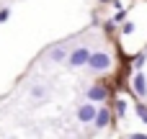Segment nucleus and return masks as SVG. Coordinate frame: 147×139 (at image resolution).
I'll list each match as a JSON object with an SVG mask.
<instances>
[{
  "label": "nucleus",
  "instance_id": "nucleus-15",
  "mask_svg": "<svg viewBox=\"0 0 147 139\" xmlns=\"http://www.w3.org/2000/svg\"><path fill=\"white\" fill-rule=\"evenodd\" d=\"M101 3H114V0H101Z\"/></svg>",
  "mask_w": 147,
  "mask_h": 139
},
{
  "label": "nucleus",
  "instance_id": "nucleus-9",
  "mask_svg": "<svg viewBox=\"0 0 147 139\" xmlns=\"http://www.w3.org/2000/svg\"><path fill=\"white\" fill-rule=\"evenodd\" d=\"M145 59H147V54H145V52H140V54H134V57H132V67H134V70H140V67L145 64Z\"/></svg>",
  "mask_w": 147,
  "mask_h": 139
},
{
  "label": "nucleus",
  "instance_id": "nucleus-5",
  "mask_svg": "<svg viewBox=\"0 0 147 139\" xmlns=\"http://www.w3.org/2000/svg\"><path fill=\"white\" fill-rule=\"evenodd\" d=\"M109 98V90L103 88V85H93L90 90H88V103H103Z\"/></svg>",
  "mask_w": 147,
  "mask_h": 139
},
{
  "label": "nucleus",
  "instance_id": "nucleus-14",
  "mask_svg": "<svg viewBox=\"0 0 147 139\" xmlns=\"http://www.w3.org/2000/svg\"><path fill=\"white\" fill-rule=\"evenodd\" d=\"M129 139H147V134H132Z\"/></svg>",
  "mask_w": 147,
  "mask_h": 139
},
{
  "label": "nucleus",
  "instance_id": "nucleus-11",
  "mask_svg": "<svg viewBox=\"0 0 147 139\" xmlns=\"http://www.w3.org/2000/svg\"><path fill=\"white\" fill-rule=\"evenodd\" d=\"M134 31V23L132 21H124V26H121V34H132Z\"/></svg>",
  "mask_w": 147,
  "mask_h": 139
},
{
  "label": "nucleus",
  "instance_id": "nucleus-2",
  "mask_svg": "<svg viewBox=\"0 0 147 139\" xmlns=\"http://www.w3.org/2000/svg\"><path fill=\"white\" fill-rule=\"evenodd\" d=\"M88 67H90L93 72H106V70L111 67V57H109V52H93Z\"/></svg>",
  "mask_w": 147,
  "mask_h": 139
},
{
  "label": "nucleus",
  "instance_id": "nucleus-7",
  "mask_svg": "<svg viewBox=\"0 0 147 139\" xmlns=\"http://www.w3.org/2000/svg\"><path fill=\"white\" fill-rule=\"evenodd\" d=\"M49 57H52V62H65V59H70V52H67V46H57Z\"/></svg>",
  "mask_w": 147,
  "mask_h": 139
},
{
  "label": "nucleus",
  "instance_id": "nucleus-8",
  "mask_svg": "<svg viewBox=\"0 0 147 139\" xmlns=\"http://www.w3.org/2000/svg\"><path fill=\"white\" fill-rule=\"evenodd\" d=\"M114 111H116V116H124V113H127V101H124V98H116Z\"/></svg>",
  "mask_w": 147,
  "mask_h": 139
},
{
  "label": "nucleus",
  "instance_id": "nucleus-10",
  "mask_svg": "<svg viewBox=\"0 0 147 139\" xmlns=\"http://www.w3.org/2000/svg\"><path fill=\"white\" fill-rule=\"evenodd\" d=\"M137 116L147 124V106H145V103H137Z\"/></svg>",
  "mask_w": 147,
  "mask_h": 139
},
{
  "label": "nucleus",
  "instance_id": "nucleus-6",
  "mask_svg": "<svg viewBox=\"0 0 147 139\" xmlns=\"http://www.w3.org/2000/svg\"><path fill=\"white\" fill-rule=\"evenodd\" d=\"M109 121H111V111L101 106V108H98V113H96V121H93V124H96V129H106V126H109Z\"/></svg>",
  "mask_w": 147,
  "mask_h": 139
},
{
  "label": "nucleus",
  "instance_id": "nucleus-3",
  "mask_svg": "<svg viewBox=\"0 0 147 139\" xmlns=\"http://www.w3.org/2000/svg\"><path fill=\"white\" fill-rule=\"evenodd\" d=\"M96 113H98L96 103H83V106L78 108V119H80L83 124H93V121H96Z\"/></svg>",
  "mask_w": 147,
  "mask_h": 139
},
{
  "label": "nucleus",
  "instance_id": "nucleus-12",
  "mask_svg": "<svg viewBox=\"0 0 147 139\" xmlns=\"http://www.w3.org/2000/svg\"><path fill=\"white\" fill-rule=\"evenodd\" d=\"M8 18H10V8H3V10H0V23H5Z\"/></svg>",
  "mask_w": 147,
  "mask_h": 139
},
{
  "label": "nucleus",
  "instance_id": "nucleus-4",
  "mask_svg": "<svg viewBox=\"0 0 147 139\" xmlns=\"http://www.w3.org/2000/svg\"><path fill=\"white\" fill-rule=\"evenodd\" d=\"M132 90H134L140 98L147 95V77H145V72H134V77H132Z\"/></svg>",
  "mask_w": 147,
  "mask_h": 139
},
{
  "label": "nucleus",
  "instance_id": "nucleus-13",
  "mask_svg": "<svg viewBox=\"0 0 147 139\" xmlns=\"http://www.w3.org/2000/svg\"><path fill=\"white\" fill-rule=\"evenodd\" d=\"M124 18H127V10H119V13H116V15H114V23H121V21H124Z\"/></svg>",
  "mask_w": 147,
  "mask_h": 139
},
{
  "label": "nucleus",
  "instance_id": "nucleus-1",
  "mask_svg": "<svg viewBox=\"0 0 147 139\" xmlns=\"http://www.w3.org/2000/svg\"><path fill=\"white\" fill-rule=\"evenodd\" d=\"M90 49L88 46H78V49H72L70 52V67H88V62H90Z\"/></svg>",
  "mask_w": 147,
  "mask_h": 139
}]
</instances>
